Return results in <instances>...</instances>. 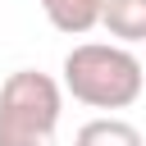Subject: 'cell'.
Instances as JSON below:
<instances>
[{
  "mask_svg": "<svg viewBox=\"0 0 146 146\" xmlns=\"http://www.w3.org/2000/svg\"><path fill=\"white\" fill-rule=\"evenodd\" d=\"M64 91L91 110H128L132 100H141L146 91V73L141 59L128 46H110V41H82L64 55Z\"/></svg>",
  "mask_w": 146,
  "mask_h": 146,
  "instance_id": "cell-1",
  "label": "cell"
},
{
  "mask_svg": "<svg viewBox=\"0 0 146 146\" xmlns=\"http://www.w3.org/2000/svg\"><path fill=\"white\" fill-rule=\"evenodd\" d=\"M41 9L50 18V27H59L68 36H82L105 18V0H41Z\"/></svg>",
  "mask_w": 146,
  "mask_h": 146,
  "instance_id": "cell-3",
  "label": "cell"
},
{
  "mask_svg": "<svg viewBox=\"0 0 146 146\" xmlns=\"http://www.w3.org/2000/svg\"><path fill=\"white\" fill-rule=\"evenodd\" d=\"M64 91L50 73L18 68L0 87V146H50L59 128Z\"/></svg>",
  "mask_w": 146,
  "mask_h": 146,
  "instance_id": "cell-2",
  "label": "cell"
},
{
  "mask_svg": "<svg viewBox=\"0 0 146 146\" xmlns=\"http://www.w3.org/2000/svg\"><path fill=\"white\" fill-rule=\"evenodd\" d=\"M100 27H105L110 36H119L123 46L146 41V0H105Z\"/></svg>",
  "mask_w": 146,
  "mask_h": 146,
  "instance_id": "cell-4",
  "label": "cell"
},
{
  "mask_svg": "<svg viewBox=\"0 0 146 146\" xmlns=\"http://www.w3.org/2000/svg\"><path fill=\"white\" fill-rule=\"evenodd\" d=\"M73 146H146L141 132L128 123V119H114V114H100V119H87L73 137Z\"/></svg>",
  "mask_w": 146,
  "mask_h": 146,
  "instance_id": "cell-5",
  "label": "cell"
}]
</instances>
